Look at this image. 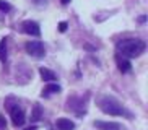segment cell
Wrapping results in <instances>:
<instances>
[{
	"instance_id": "obj_9",
	"label": "cell",
	"mask_w": 148,
	"mask_h": 130,
	"mask_svg": "<svg viewBox=\"0 0 148 130\" xmlns=\"http://www.w3.org/2000/svg\"><path fill=\"white\" fill-rule=\"evenodd\" d=\"M117 65H119V70H121L122 73H127V72H130L132 70L130 62H129V59H125V57L117 55Z\"/></svg>"
},
{
	"instance_id": "obj_6",
	"label": "cell",
	"mask_w": 148,
	"mask_h": 130,
	"mask_svg": "<svg viewBox=\"0 0 148 130\" xmlns=\"http://www.w3.org/2000/svg\"><path fill=\"white\" fill-rule=\"evenodd\" d=\"M93 125L98 130H121V125L117 122H104V120H95Z\"/></svg>"
},
{
	"instance_id": "obj_5",
	"label": "cell",
	"mask_w": 148,
	"mask_h": 130,
	"mask_svg": "<svg viewBox=\"0 0 148 130\" xmlns=\"http://www.w3.org/2000/svg\"><path fill=\"white\" fill-rule=\"evenodd\" d=\"M23 31L26 34H31V36H41V28H39V23L36 21H25L23 23Z\"/></svg>"
},
{
	"instance_id": "obj_11",
	"label": "cell",
	"mask_w": 148,
	"mask_h": 130,
	"mask_svg": "<svg viewBox=\"0 0 148 130\" xmlns=\"http://www.w3.org/2000/svg\"><path fill=\"white\" fill-rule=\"evenodd\" d=\"M41 117H42V109H41L39 104H36L34 109H33V114H31V119H33L34 122H38Z\"/></svg>"
},
{
	"instance_id": "obj_18",
	"label": "cell",
	"mask_w": 148,
	"mask_h": 130,
	"mask_svg": "<svg viewBox=\"0 0 148 130\" xmlns=\"http://www.w3.org/2000/svg\"><path fill=\"white\" fill-rule=\"evenodd\" d=\"M60 2H62V3H64V5H67V3H69V2H70V0H60Z\"/></svg>"
},
{
	"instance_id": "obj_7",
	"label": "cell",
	"mask_w": 148,
	"mask_h": 130,
	"mask_svg": "<svg viewBox=\"0 0 148 130\" xmlns=\"http://www.w3.org/2000/svg\"><path fill=\"white\" fill-rule=\"evenodd\" d=\"M56 125L59 130H73L75 129V124L70 119H65V117H60V119H57Z\"/></svg>"
},
{
	"instance_id": "obj_14",
	"label": "cell",
	"mask_w": 148,
	"mask_h": 130,
	"mask_svg": "<svg viewBox=\"0 0 148 130\" xmlns=\"http://www.w3.org/2000/svg\"><path fill=\"white\" fill-rule=\"evenodd\" d=\"M5 127H7V120H5V117L0 116V130H5Z\"/></svg>"
},
{
	"instance_id": "obj_12",
	"label": "cell",
	"mask_w": 148,
	"mask_h": 130,
	"mask_svg": "<svg viewBox=\"0 0 148 130\" xmlns=\"http://www.w3.org/2000/svg\"><path fill=\"white\" fill-rule=\"evenodd\" d=\"M7 57V39L0 41V60H3Z\"/></svg>"
},
{
	"instance_id": "obj_2",
	"label": "cell",
	"mask_w": 148,
	"mask_h": 130,
	"mask_svg": "<svg viewBox=\"0 0 148 130\" xmlns=\"http://www.w3.org/2000/svg\"><path fill=\"white\" fill-rule=\"evenodd\" d=\"M99 109L104 114H109V116H125V114L129 116V112L116 99H112V98H103V99H99Z\"/></svg>"
},
{
	"instance_id": "obj_4",
	"label": "cell",
	"mask_w": 148,
	"mask_h": 130,
	"mask_svg": "<svg viewBox=\"0 0 148 130\" xmlns=\"http://www.w3.org/2000/svg\"><path fill=\"white\" fill-rule=\"evenodd\" d=\"M10 116H12V122H13L15 127H21L26 120V117H25V112H23V109L20 106H13V107L10 109Z\"/></svg>"
},
{
	"instance_id": "obj_15",
	"label": "cell",
	"mask_w": 148,
	"mask_h": 130,
	"mask_svg": "<svg viewBox=\"0 0 148 130\" xmlns=\"http://www.w3.org/2000/svg\"><path fill=\"white\" fill-rule=\"evenodd\" d=\"M67 26H69V25H67L65 21H60V23H59V29L64 33V31H67Z\"/></svg>"
},
{
	"instance_id": "obj_1",
	"label": "cell",
	"mask_w": 148,
	"mask_h": 130,
	"mask_svg": "<svg viewBox=\"0 0 148 130\" xmlns=\"http://www.w3.org/2000/svg\"><path fill=\"white\" fill-rule=\"evenodd\" d=\"M117 52L125 59L140 57L145 52V42L142 39H124L117 44Z\"/></svg>"
},
{
	"instance_id": "obj_10",
	"label": "cell",
	"mask_w": 148,
	"mask_h": 130,
	"mask_svg": "<svg viewBox=\"0 0 148 130\" xmlns=\"http://www.w3.org/2000/svg\"><path fill=\"white\" fill-rule=\"evenodd\" d=\"M60 90H62V88L59 86L57 83H49L47 86H46V88L42 90V96H46V98H47V96H51V94H56V93H60Z\"/></svg>"
},
{
	"instance_id": "obj_8",
	"label": "cell",
	"mask_w": 148,
	"mask_h": 130,
	"mask_svg": "<svg viewBox=\"0 0 148 130\" xmlns=\"http://www.w3.org/2000/svg\"><path fill=\"white\" fill-rule=\"evenodd\" d=\"M39 75H41V78H42L44 81H56L57 80V75L54 73L52 70L46 68V67H41L39 68Z\"/></svg>"
},
{
	"instance_id": "obj_19",
	"label": "cell",
	"mask_w": 148,
	"mask_h": 130,
	"mask_svg": "<svg viewBox=\"0 0 148 130\" xmlns=\"http://www.w3.org/2000/svg\"><path fill=\"white\" fill-rule=\"evenodd\" d=\"M36 2H38V3H42V2H46V0H36Z\"/></svg>"
},
{
	"instance_id": "obj_17",
	"label": "cell",
	"mask_w": 148,
	"mask_h": 130,
	"mask_svg": "<svg viewBox=\"0 0 148 130\" xmlns=\"http://www.w3.org/2000/svg\"><path fill=\"white\" fill-rule=\"evenodd\" d=\"M145 20H147L145 16H140V18H138V21H140V23H145Z\"/></svg>"
},
{
	"instance_id": "obj_16",
	"label": "cell",
	"mask_w": 148,
	"mask_h": 130,
	"mask_svg": "<svg viewBox=\"0 0 148 130\" xmlns=\"http://www.w3.org/2000/svg\"><path fill=\"white\" fill-rule=\"evenodd\" d=\"M25 130H36V125H31V127H26Z\"/></svg>"
},
{
	"instance_id": "obj_13",
	"label": "cell",
	"mask_w": 148,
	"mask_h": 130,
	"mask_svg": "<svg viewBox=\"0 0 148 130\" xmlns=\"http://www.w3.org/2000/svg\"><path fill=\"white\" fill-rule=\"evenodd\" d=\"M0 10H3V12H10L12 10V5L3 2V0H0Z\"/></svg>"
},
{
	"instance_id": "obj_3",
	"label": "cell",
	"mask_w": 148,
	"mask_h": 130,
	"mask_svg": "<svg viewBox=\"0 0 148 130\" xmlns=\"http://www.w3.org/2000/svg\"><path fill=\"white\" fill-rule=\"evenodd\" d=\"M25 47H26L28 54L31 57H34V59H42L46 55V47H44V44L41 41H28Z\"/></svg>"
}]
</instances>
